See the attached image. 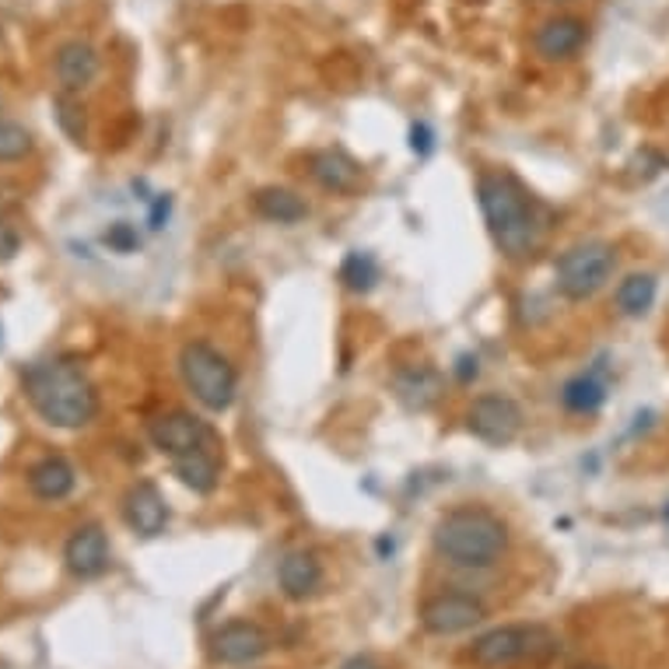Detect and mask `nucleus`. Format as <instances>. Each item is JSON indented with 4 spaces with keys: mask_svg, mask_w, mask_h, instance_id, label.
Instances as JSON below:
<instances>
[{
    "mask_svg": "<svg viewBox=\"0 0 669 669\" xmlns=\"http://www.w3.org/2000/svg\"><path fill=\"white\" fill-rule=\"evenodd\" d=\"M63 561H67V571L78 575V578H99L105 568H109V537L105 529L88 523V526H78L71 533V540L63 547Z\"/></svg>",
    "mask_w": 669,
    "mask_h": 669,
    "instance_id": "13",
    "label": "nucleus"
},
{
    "mask_svg": "<svg viewBox=\"0 0 669 669\" xmlns=\"http://www.w3.org/2000/svg\"><path fill=\"white\" fill-rule=\"evenodd\" d=\"M586 39H589V29L582 18L557 14V18H547L544 26L533 32V50L547 63H557V60H571L586 47Z\"/></svg>",
    "mask_w": 669,
    "mask_h": 669,
    "instance_id": "12",
    "label": "nucleus"
},
{
    "mask_svg": "<svg viewBox=\"0 0 669 669\" xmlns=\"http://www.w3.org/2000/svg\"><path fill=\"white\" fill-rule=\"evenodd\" d=\"M53 109H57V123L63 126V133L71 138L74 144H84V109L71 99V95H57L53 99Z\"/></svg>",
    "mask_w": 669,
    "mask_h": 669,
    "instance_id": "25",
    "label": "nucleus"
},
{
    "mask_svg": "<svg viewBox=\"0 0 669 669\" xmlns=\"http://www.w3.org/2000/svg\"><path fill=\"white\" fill-rule=\"evenodd\" d=\"M99 74V53L95 47H88V42L74 39V42H63L57 50V81L63 92H81L95 81Z\"/></svg>",
    "mask_w": 669,
    "mask_h": 669,
    "instance_id": "17",
    "label": "nucleus"
},
{
    "mask_svg": "<svg viewBox=\"0 0 669 669\" xmlns=\"http://www.w3.org/2000/svg\"><path fill=\"white\" fill-rule=\"evenodd\" d=\"M102 242L113 253H138L141 250V232H138V225H130V221H113V225L105 229Z\"/></svg>",
    "mask_w": 669,
    "mask_h": 669,
    "instance_id": "26",
    "label": "nucleus"
},
{
    "mask_svg": "<svg viewBox=\"0 0 669 669\" xmlns=\"http://www.w3.org/2000/svg\"><path fill=\"white\" fill-rule=\"evenodd\" d=\"M341 284L347 292H358V295L372 292L378 284V263L368 253H347L341 263Z\"/></svg>",
    "mask_w": 669,
    "mask_h": 669,
    "instance_id": "23",
    "label": "nucleus"
},
{
    "mask_svg": "<svg viewBox=\"0 0 669 669\" xmlns=\"http://www.w3.org/2000/svg\"><path fill=\"white\" fill-rule=\"evenodd\" d=\"M561 404L571 414H596L607 404V383L596 372L575 375L571 383H565V389H561Z\"/></svg>",
    "mask_w": 669,
    "mask_h": 669,
    "instance_id": "21",
    "label": "nucleus"
},
{
    "mask_svg": "<svg viewBox=\"0 0 669 669\" xmlns=\"http://www.w3.org/2000/svg\"><path fill=\"white\" fill-rule=\"evenodd\" d=\"M18 250H21V235L14 232L8 217H0V263H11Z\"/></svg>",
    "mask_w": 669,
    "mask_h": 669,
    "instance_id": "27",
    "label": "nucleus"
},
{
    "mask_svg": "<svg viewBox=\"0 0 669 669\" xmlns=\"http://www.w3.org/2000/svg\"><path fill=\"white\" fill-rule=\"evenodd\" d=\"M420 628L435 638H453L463 631H474L487 617V607L470 592H435L420 604Z\"/></svg>",
    "mask_w": 669,
    "mask_h": 669,
    "instance_id": "7",
    "label": "nucleus"
},
{
    "mask_svg": "<svg viewBox=\"0 0 669 669\" xmlns=\"http://www.w3.org/2000/svg\"><path fill=\"white\" fill-rule=\"evenodd\" d=\"M172 474L180 477V484L190 487L193 495H214L221 480V463H217L214 445H204V449H193L180 459H172Z\"/></svg>",
    "mask_w": 669,
    "mask_h": 669,
    "instance_id": "19",
    "label": "nucleus"
},
{
    "mask_svg": "<svg viewBox=\"0 0 669 669\" xmlns=\"http://www.w3.org/2000/svg\"><path fill=\"white\" fill-rule=\"evenodd\" d=\"M432 544L438 557L456 568H490L508 550V526L501 516L480 505H463L445 511L432 529Z\"/></svg>",
    "mask_w": 669,
    "mask_h": 669,
    "instance_id": "3",
    "label": "nucleus"
},
{
    "mask_svg": "<svg viewBox=\"0 0 669 669\" xmlns=\"http://www.w3.org/2000/svg\"><path fill=\"white\" fill-rule=\"evenodd\" d=\"M456 375H459V383H470V375L477 378V358H459Z\"/></svg>",
    "mask_w": 669,
    "mask_h": 669,
    "instance_id": "30",
    "label": "nucleus"
},
{
    "mask_svg": "<svg viewBox=\"0 0 669 669\" xmlns=\"http://www.w3.org/2000/svg\"><path fill=\"white\" fill-rule=\"evenodd\" d=\"M32 151V133L18 123L0 120V162H21Z\"/></svg>",
    "mask_w": 669,
    "mask_h": 669,
    "instance_id": "24",
    "label": "nucleus"
},
{
    "mask_svg": "<svg viewBox=\"0 0 669 669\" xmlns=\"http://www.w3.org/2000/svg\"><path fill=\"white\" fill-rule=\"evenodd\" d=\"M666 519H669V508H666Z\"/></svg>",
    "mask_w": 669,
    "mask_h": 669,
    "instance_id": "32",
    "label": "nucleus"
},
{
    "mask_svg": "<svg viewBox=\"0 0 669 669\" xmlns=\"http://www.w3.org/2000/svg\"><path fill=\"white\" fill-rule=\"evenodd\" d=\"M308 175L326 193H337V196H351L362 190V165L341 148H323L316 154H308Z\"/></svg>",
    "mask_w": 669,
    "mask_h": 669,
    "instance_id": "14",
    "label": "nucleus"
},
{
    "mask_svg": "<svg viewBox=\"0 0 669 669\" xmlns=\"http://www.w3.org/2000/svg\"><path fill=\"white\" fill-rule=\"evenodd\" d=\"M341 669H383V666H378L372 656H351Z\"/></svg>",
    "mask_w": 669,
    "mask_h": 669,
    "instance_id": "29",
    "label": "nucleus"
},
{
    "mask_svg": "<svg viewBox=\"0 0 669 669\" xmlns=\"http://www.w3.org/2000/svg\"><path fill=\"white\" fill-rule=\"evenodd\" d=\"M393 393L407 410H432L442 393H445V378L438 368L432 365H404L393 372Z\"/></svg>",
    "mask_w": 669,
    "mask_h": 669,
    "instance_id": "15",
    "label": "nucleus"
},
{
    "mask_svg": "<svg viewBox=\"0 0 669 669\" xmlns=\"http://www.w3.org/2000/svg\"><path fill=\"white\" fill-rule=\"evenodd\" d=\"M180 375L193 399L211 414L232 410L239 396V372L235 365L207 341H190L180 351Z\"/></svg>",
    "mask_w": 669,
    "mask_h": 669,
    "instance_id": "5",
    "label": "nucleus"
},
{
    "mask_svg": "<svg viewBox=\"0 0 669 669\" xmlns=\"http://www.w3.org/2000/svg\"><path fill=\"white\" fill-rule=\"evenodd\" d=\"M656 292H659V284L652 274H631L617 287V308L624 316H645L656 302Z\"/></svg>",
    "mask_w": 669,
    "mask_h": 669,
    "instance_id": "22",
    "label": "nucleus"
},
{
    "mask_svg": "<svg viewBox=\"0 0 669 669\" xmlns=\"http://www.w3.org/2000/svg\"><path fill=\"white\" fill-rule=\"evenodd\" d=\"M123 519L138 537H162L169 526V505L165 495L151 480L133 484L123 495Z\"/></svg>",
    "mask_w": 669,
    "mask_h": 669,
    "instance_id": "11",
    "label": "nucleus"
},
{
    "mask_svg": "<svg viewBox=\"0 0 669 669\" xmlns=\"http://www.w3.org/2000/svg\"><path fill=\"white\" fill-rule=\"evenodd\" d=\"M575 669H607V666H599V662H586V666H575Z\"/></svg>",
    "mask_w": 669,
    "mask_h": 669,
    "instance_id": "31",
    "label": "nucleus"
},
{
    "mask_svg": "<svg viewBox=\"0 0 669 669\" xmlns=\"http://www.w3.org/2000/svg\"><path fill=\"white\" fill-rule=\"evenodd\" d=\"M21 383H26V396L36 414L53 428L74 432L92 425L99 414V389L78 362L67 358L36 362L26 368Z\"/></svg>",
    "mask_w": 669,
    "mask_h": 669,
    "instance_id": "1",
    "label": "nucleus"
},
{
    "mask_svg": "<svg viewBox=\"0 0 669 669\" xmlns=\"http://www.w3.org/2000/svg\"><path fill=\"white\" fill-rule=\"evenodd\" d=\"M477 200L505 260H529L540 242V221L533 214V200L523 183L508 172H484L477 180Z\"/></svg>",
    "mask_w": 669,
    "mask_h": 669,
    "instance_id": "2",
    "label": "nucleus"
},
{
    "mask_svg": "<svg viewBox=\"0 0 669 669\" xmlns=\"http://www.w3.org/2000/svg\"><path fill=\"white\" fill-rule=\"evenodd\" d=\"M78 474L63 456H47L29 470V490L39 501H63L74 490Z\"/></svg>",
    "mask_w": 669,
    "mask_h": 669,
    "instance_id": "18",
    "label": "nucleus"
},
{
    "mask_svg": "<svg viewBox=\"0 0 669 669\" xmlns=\"http://www.w3.org/2000/svg\"><path fill=\"white\" fill-rule=\"evenodd\" d=\"M148 438L151 445L169 459H180L193 449H204V445H214V432L207 420H200L190 410H169L159 414L148 425Z\"/></svg>",
    "mask_w": 669,
    "mask_h": 669,
    "instance_id": "10",
    "label": "nucleus"
},
{
    "mask_svg": "<svg viewBox=\"0 0 669 669\" xmlns=\"http://www.w3.org/2000/svg\"><path fill=\"white\" fill-rule=\"evenodd\" d=\"M466 428H470L484 445H511L523 432V407L511 396L501 393H484L477 396L470 410H466Z\"/></svg>",
    "mask_w": 669,
    "mask_h": 669,
    "instance_id": "8",
    "label": "nucleus"
},
{
    "mask_svg": "<svg viewBox=\"0 0 669 669\" xmlns=\"http://www.w3.org/2000/svg\"><path fill=\"white\" fill-rule=\"evenodd\" d=\"M410 148L420 151V154H428V151H432V130H428L425 123H417V126L410 130Z\"/></svg>",
    "mask_w": 669,
    "mask_h": 669,
    "instance_id": "28",
    "label": "nucleus"
},
{
    "mask_svg": "<svg viewBox=\"0 0 669 669\" xmlns=\"http://www.w3.org/2000/svg\"><path fill=\"white\" fill-rule=\"evenodd\" d=\"M561 652V641L544 624H501L470 645L477 669H544Z\"/></svg>",
    "mask_w": 669,
    "mask_h": 669,
    "instance_id": "4",
    "label": "nucleus"
},
{
    "mask_svg": "<svg viewBox=\"0 0 669 669\" xmlns=\"http://www.w3.org/2000/svg\"><path fill=\"white\" fill-rule=\"evenodd\" d=\"M253 211L274 225H298L308 217V204L287 186H263L253 193Z\"/></svg>",
    "mask_w": 669,
    "mask_h": 669,
    "instance_id": "20",
    "label": "nucleus"
},
{
    "mask_svg": "<svg viewBox=\"0 0 669 669\" xmlns=\"http://www.w3.org/2000/svg\"><path fill=\"white\" fill-rule=\"evenodd\" d=\"M271 635L256 620H229L207 638V656L217 666H250L271 652Z\"/></svg>",
    "mask_w": 669,
    "mask_h": 669,
    "instance_id": "9",
    "label": "nucleus"
},
{
    "mask_svg": "<svg viewBox=\"0 0 669 669\" xmlns=\"http://www.w3.org/2000/svg\"><path fill=\"white\" fill-rule=\"evenodd\" d=\"M617 266V250L610 242H575L554 263V284L568 302H586L596 292H604L607 281L614 277Z\"/></svg>",
    "mask_w": 669,
    "mask_h": 669,
    "instance_id": "6",
    "label": "nucleus"
},
{
    "mask_svg": "<svg viewBox=\"0 0 669 669\" xmlns=\"http://www.w3.org/2000/svg\"><path fill=\"white\" fill-rule=\"evenodd\" d=\"M277 586L287 599H295V604H302V599L316 596L323 589V565L320 557L312 550H292L281 557L277 565Z\"/></svg>",
    "mask_w": 669,
    "mask_h": 669,
    "instance_id": "16",
    "label": "nucleus"
}]
</instances>
